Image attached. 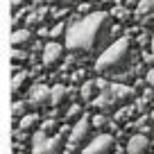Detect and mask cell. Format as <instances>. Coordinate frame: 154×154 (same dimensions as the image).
<instances>
[{
	"mask_svg": "<svg viewBox=\"0 0 154 154\" xmlns=\"http://www.w3.org/2000/svg\"><path fill=\"white\" fill-rule=\"evenodd\" d=\"M111 34V18L106 11H91L84 18H75L66 27V48L70 52L91 54L106 43Z\"/></svg>",
	"mask_w": 154,
	"mask_h": 154,
	"instance_id": "obj_1",
	"label": "cell"
},
{
	"mask_svg": "<svg viewBox=\"0 0 154 154\" xmlns=\"http://www.w3.org/2000/svg\"><path fill=\"white\" fill-rule=\"evenodd\" d=\"M131 59H134L131 38H127V36L116 38L95 59V72L102 77H120L122 72H127L131 68Z\"/></svg>",
	"mask_w": 154,
	"mask_h": 154,
	"instance_id": "obj_2",
	"label": "cell"
},
{
	"mask_svg": "<svg viewBox=\"0 0 154 154\" xmlns=\"http://www.w3.org/2000/svg\"><path fill=\"white\" fill-rule=\"evenodd\" d=\"M93 138H95V129H93L91 116L84 113L82 118L70 127V134H68V143L66 145H68V147H72V149H79V152H82V149L86 147Z\"/></svg>",
	"mask_w": 154,
	"mask_h": 154,
	"instance_id": "obj_3",
	"label": "cell"
},
{
	"mask_svg": "<svg viewBox=\"0 0 154 154\" xmlns=\"http://www.w3.org/2000/svg\"><path fill=\"white\" fill-rule=\"evenodd\" d=\"M63 143H61V136L54 134V136H45L43 131H34L32 136V154H61Z\"/></svg>",
	"mask_w": 154,
	"mask_h": 154,
	"instance_id": "obj_4",
	"label": "cell"
},
{
	"mask_svg": "<svg viewBox=\"0 0 154 154\" xmlns=\"http://www.w3.org/2000/svg\"><path fill=\"white\" fill-rule=\"evenodd\" d=\"M113 152H116V138L111 134H97L82 149V154H113Z\"/></svg>",
	"mask_w": 154,
	"mask_h": 154,
	"instance_id": "obj_5",
	"label": "cell"
},
{
	"mask_svg": "<svg viewBox=\"0 0 154 154\" xmlns=\"http://www.w3.org/2000/svg\"><path fill=\"white\" fill-rule=\"evenodd\" d=\"M61 61H63V45L59 41H48L43 45V66L57 68Z\"/></svg>",
	"mask_w": 154,
	"mask_h": 154,
	"instance_id": "obj_6",
	"label": "cell"
},
{
	"mask_svg": "<svg viewBox=\"0 0 154 154\" xmlns=\"http://www.w3.org/2000/svg\"><path fill=\"white\" fill-rule=\"evenodd\" d=\"M29 104L34 109H50V86L45 84H34L29 88Z\"/></svg>",
	"mask_w": 154,
	"mask_h": 154,
	"instance_id": "obj_7",
	"label": "cell"
},
{
	"mask_svg": "<svg viewBox=\"0 0 154 154\" xmlns=\"http://www.w3.org/2000/svg\"><path fill=\"white\" fill-rule=\"evenodd\" d=\"M70 102V88L66 84L50 86V109H66Z\"/></svg>",
	"mask_w": 154,
	"mask_h": 154,
	"instance_id": "obj_8",
	"label": "cell"
},
{
	"mask_svg": "<svg viewBox=\"0 0 154 154\" xmlns=\"http://www.w3.org/2000/svg\"><path fill=\"white\" fill-rule=\"evenodd\" d=\"M127 154H152V140L143 134H134L127 140Z\"/></svg>",
	"mask_w": 154,
	"mask_h": 154,
	"instance_id": "obj_9",
	"label": "cell"
},
{
	"mask_svg": "<svg viewBox=\"0 0 154 154\" xmlns=\"http://www.w3.org/2000/svg\"><path fill=\"white\" fill-rule=\"evenodd\" d=\"M32 41H34V34H32V29H27V27H16L14 34H11V45H14V50L27 48Z\"/></svg>",
	"mask_w": 154,
	"mask_h": 154,
	"instance_id": "obj_10",
	"label": "cell"
},
{
	"mask_svg": "<svg viewBox=\"0 0 154 154\" xmlns=\"http://www.w3.org/2000/svg\"><path fill=\"white\" fill-rule=\"evenodd\" d=\"M136 18L145 25L154 20V0H138L136 2Z\"/></svg>",
	"mask_w": 154,
	"mask_h": 154,
	"instance_id": "obj_11",
	"label": "cell"
},
{
	"mask_svg": "<svg viewBox=\"0 0 154 154\" xmlns=\"http://www.w3.org/2000/svg\"><path fill=\"white\" fill-rule=\"evenodd\" d=\"M79 95L84 102H95V97L100 95V82L97 79H86L79 88Z\"/></svg>",
	"mask_w": 154,
	"mask_h": 154,
	"instance_id": "obj_12",
	"label": "cell"
},
{
	"mask_svg": "<svg viewBox=\"0 0 154 154\" xmlns=\"http://www.w3.org/2000/svg\"><path fill=\"white\" fill-rule=\"evenodd\" d=\"M29 79H32V75H29L27 70H16L14 77H11V88H14V93H20V91H29Z\"/></svg>",
	"mask_w": 154,
	"mask_h": 154,
	"instance_id": "obj_13",
	"label": "cell"
},
{
	"mask_svg": "<svg viewBox=\"0 0 154 154\" xmlns=\"http://www.w3.org/2000/svg\"><path fill=\"white\" fill-rule=\"evenodd\" d=\"M18 127L23 131H36L38 127H41V116L38 113H25L18 120Z\"/></svg>",
	"mask_w": 154,
	"mask_h": 154,
	"instance_id": "obj_14",
	"label": "cell"
},
{
	"mask_svg": "<svg viewBox=\"0 0 154 154\" xmlns=\"http://www.w3.org/2000/svg\"><path fill=\"white\" fill-rule=\"evenodd\" d=\"M82 116H84V106H82V104H72L70 109L66 111V116H63V122L72 127L77 120H79V118H82Z\"/></svg>",
	"mask_w": 154,
	"mask_h": 154,
	"instance_id": "obj_15",
	"label": "cell"
},
{
	"mask_svg": "<svg viewBox=\"0 0 154 154\" xmlns=\"http://www.w3.org/2000/svg\"><path fill=\"white\" fill-rule=\"evenodd\" d=\"M111 14H113V18H118V20H127L131 16V11L127 9V7H122V5H116Z\"/></svg>",
	"mask_w": 154,
	"mask_h": 154,
	"instance_id": "obj_16",
	"label": "cell"
},
{
	"mask_svg": "<svg viewBox=\"0 0 154 154\" xmlns=\"http://www.w3.org/2000/svg\"><path fill=\"white\" fill-rule=\"evenodd\" d=\"M38 23H41V18H38V14H36V9H34L32 11V14H29L27 16V18H25V27H34V25H38Z\"/></svg>",
	"mask_w": 154,
	"mask_h": 154,
	"instance_id": "obj_17",
	"label": "cell"
},
{
	"mask_svg": "<svg viewBox=\"0 0 154 154\" xmlns=\"http://www.w3.org/2000/svg\"><path fill=\"white\" fill-rule=\"evenodd\" d=\"M63 32H66V23H57V25H54V27L50 29L48 34H50V36L54 38V36H59V34H63Z\"/></svg>",
	"mask_w": 154,
	"mask_h": 154,
	"instance_id": "obj_18",
	"label": "cell"
},
{
	"mask_svg": "<svg viewBox=\"0 0 154 154\" xmlns=\"http://www.w3.org/2000/svg\"><path fill=\"white\" fill-rule=\"evenodd\" d=\"M68 9H70V7H57V9H52V16L54 18H63V16L68 14Z\"/></svg>",
	"mask_w": 154,
	"mask_h": 154,
	"instance_id": "obj_19",
	"label": "cell"
},
{
	"mask_svg": "<svg viewBox=\"0 0 154 154\" xmlns=\"http://www.w3.org/2000/svg\"><path fill=\"white\" fill-rule=\"evenodd\" d=\"M11 57H14V61H25V59H27V52H25V50H14Z\"/></svg>",
	"mask_w": 154,
	"mask_h": 154,
	"instance_id": "obj_20",
	"label": "cell"
},
{
	"mask_svg": "<svg viewBox=\"0 0 154 154\" xmlns=\"http://www.w3.org/2000/svg\"><path fill=\"white\" fill-rule=\"evenodd\" d=\"M147 84L154 88V68H149V70H147Z\"/></svg>",
	"mask_w": 154,
	"mask_h": 154,
	"instance_id": "obj_21",
	"label": "cell"
},
{
	"mask_svg": "<svg viewBox=\"0 0 154 154\" xmlns=\"http://www.w3.org/2000/svg\"><path fill=\"white\" fill-rule=\"evenodd\" d=\"M149 50H152V54H147V61H154V34H152V41H149Z\"/></svg>",
	"mask_w": 154,
	"mask_h": 154,
	"instance_id": "obj_22",
	"label": "cell"
},
{
	"mask_svg": "<svg viewBox=\"0 0 154 154\" xmlns=\"http://www.w3.org/2000/svg\"><path fill=\"white\" fill-rule=\"evenodd\" d=\"M77 11H82V14H86V11H88V5H86V2H82V5H77Z\"/></svg>",
	"mask_w": 154,
	"mask_h": 154,
	"instance_id": "obj_23",
	"label": "cell"
},
{
	"mask_svg": "<svg viewBox=\"0 0 154 154\" xmlns=\"http://www.w3.org/2000/svg\"><path fill=\"white\" fill-rule=\"evenodd\" d=\"M45 2H50V5H63V2H70V0H45Z\"/></svg>",
	"mask_w": 154,
	"mask_h": 154,
	"instance_id": "obj_24",
	"label": "cell"
},
{
	"mask_svg": "<svg viewBox=\"0 0 154 154\" xmlns=\"http://www.w3.org/2000/svg\"><path fill=\"white\" fill-rule=\"evenodd\" d=\"M11 2H14V7H16V9H20V5H23L25 0H11Z\"/></svg>",
	"mask_w": 154,
	"mask_h": 154,
	"instance_id": "obj_25",
	"label": "cell"
}]
</instances>
